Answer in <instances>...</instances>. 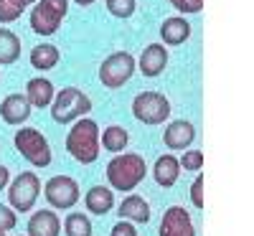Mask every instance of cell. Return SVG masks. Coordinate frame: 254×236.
<instances>
[{
  "mask_svg": "<svg viewBox=\"0 0 254 236\" xmlns=\"http://www.w3.org/2000/svg\"><path fill=\"white\" fill-rule=\"evenodd\" d=\"M147 176V165L145 158L137 153H117L110 163H107V183L112 190L120 193H130L135 190Z\"/></svg>",
  "mask_w": 254,
  "mask_h": 236,
  "instance_id": "6da1fadb",
  "label": "cell"
},
{
  "mask_svg": "<svg viewBox=\"0 0 254 236\" xmlns=\"http://www.w3.org/2000/svg\"><path fill=\"white\" fill-rule=\"evenodd\" d=\"M71 124L74 127L66 135V153L81 165H92L99 158V124L89 117H79Z\"/></svg>",
  "mask_w": 254,
  "mask_h": 236,
  "instance_id": "7a4b0ae2",
  "label": "cell"
},
{
  "mask_svg": "<svg viewBox=\"0 0 254 236\" xmlns=\"http://www.w3.org/2000/svg\"><path fill=\"white\" fill-rule=\"evenodd\" d=\"M49 107L56 124H71L79 117H87L92 112V99L76 87H64L61 92L54 94V102Z\"/></svg>",
  "mask_w": 254,
  "mask_h": 236,
  "instance_id": "3957f363",
  "label": "cell"
},
{
  "mask_svg": "<svg viewBox=\"0 0 254 236\" xmlns=\"http://www.w3.org/2000/svg\"><path fill=\"white\" fill-rule=\"evenodd\" d=\"M13 145L20 153V158L28 160L33 168H49L54 160L46 135L36 127H18L13 135Z\"/></svg>",
  "mask_w": 254,
  "mask_h": 236,
  "instance_id": "277c9868",
  "label": "cell"
},
{
  "mask_svg": "<svg viewBox=\"0 0 254 236\" xmlns=\"http://www.w3.org/2000/svg\"><path fill=\"white\" fill-rule=\"evenodd\" d=\"M69 13V0H36L31 10V31L36 36H54Z\"/></svg>",
  "mask_w": 254,
  "mask_h": 236,
  "instance_id": "5b68a950",
  "label": "cell"
},
{
  "mask_svg": "<svg viewBox=\"0 0 254 236\" xmlns=\"http://www.w3.org/2000/svg\"><path fill=\"white\" fill-rule=\"evenodd\" d=\"M171 102H168L165 94L160 92H140L132 99V117L142 124H163L168 117H171Z\"/></svg>",
  "mask_w": 254,
  "mask_h": 236,
  "instance_id": "8992f818",
  "label": "cell"
},
{
  "mask_svg": "<svg viewBox=\"0 0 254 236\" xmlns=\"http://www.w3.org/2000/svg\"><path fill=\"white\" fill-rule=\"evenodd\" d=\"M5 188H8V203L15 213H28L41 196V180L33 170H23Z\"/></svg>",
  "mask_w": 254,
  "mask_h": 236,
  "instance_id": "52a82bcc",
  "label": "cell"
},
{
  "mask_svg": "<svg viewBox=\"0 0 254 236\" xmlns=\"http://www.w3.org/2000/svg\"><path fill=\"white\" fill-rule=\"evenodd\" d=\"M135 69H137V63H135V56L130 51H115L102 61L99 81H102V87H107V89H120L122 84H127L132 79Z\"/></svg>",
  "mask_w": 254,
  "mask_h": 236,
  "instance_id": "ba28073f",
  "label": "cell"
},
{
  "mask_svg": "<svg viewBox=\"0 0 254 236\" xmlns=\"http://www.w3.org/2000/svg\"><path fill=\"white\" fill-rule=\"evenodd\" d=\"M44 198H46V203L51 208L69 211V208H74L79 203L81 190H79V183L71 176H54L44 185Z\"/></svg>",
  "mask_w": 254,
  "mask_h": 236,
  "instance_id": "9c48e42d",
  "label": "cell"
},
{
  "mask_svg": "<svg viewBox=\"0 0 254 236\" xmlns=\"http://www.w3.org/2000/svg\"><path fill=\"white\" fill-rule=\"evenodd\" d=\"M158 236H196L193 229V219L183 206H171L165 208L163 219H160V229Z\"/></svg>",
  "mask_w": 254,
  "mask_h": 236,
  "instance_id": "30bf717a",
  "label": "cell"
},
{
  "mask_svg": "<svg viewBox=\"0 0 254 236\" xmlns=\"http://www.w3.org/2000/svg\"><path fill=\"white\" fill-rule=\"evenodd\" d=\"M135 63H137V69H140L142 76L155 79V76H160V74L165 71V66H168V49H165L163 44H150V46L142 49V54H140V59H137Z\"/></svg>",
  "mask_w": 254,
  "mask_h": 236,
  "instance_id": "8fae6325",
  "label": "cell"
},
{
  "mask_svg": "<svg viewBox=\"0 0 254 236\" xmlns=\"http://www.w3.org/2000/svg\"><path fill=\"white\" fill-rule=\"evenodd\" d=\"M31 110L33 107L28 104L26 94H8L3 102H0V117H3L5 124H13V127L28 122Z\"/></svg>",
  "mask_w": 254,
  "mask_h": 236,
  "instance_id": "7c38bea8",
  "label": "cell"
},
{
  "mask_svg": "<svg viewBox=\"0 0 254 236\" xmlns=\"http://www.w3.org/2000/svg\"><path fill=\"white\" fill-rule=\"evenodd\" d=\"M196 140V127L190 124L188 119H176L163 130V142L168 150H183L190 147Z\"/></svg>",
  "mask_w": 254,
  "mask_h": 236,
  "instance_id": "4fadbf2b",
  "label": "cell"
},
{
  "mask_svg": "<svg viewBox=\"0 0 254 236\" xmlns=\"http://www.w3.org/2000/svg\"><path fill=\"white\" fill-rule=\"evenodd\" d=\"M61 219L54 208H41L28 219V236H59Z\"/></svg>",
  "mask_w": 254,
  "mask_h": 236,
  "instance_id": "5bb4252c",
  "label": "cell"
},
{
  "mask_svg": "<svg viewBox=\"0 0 254 236\" xmlns=\"http://www.w3.org/2000/svg\"><path fill=\"white\" fill-rule=\"evenodd\" d=\"M153 178H155V183L160 188H173L178 183V178H181V163H178V158L173 153L160 155L155 160V165H153Z\"/></svg>",
  "mask_w": 254,
  "mask_h": 236,
  "instance_id": "9a60e30c",
  "label": "cell"
},
{
  "mask_svg": "<svg viewBox=\"0 0 254 236\" xmlns=\"http://www.w3.org/2000/svg\"><path fill=\"white\" fill-rule=\"evenodd\" d=\"M160 38L165 46H181L190 38V23L183 15H173V18H165L163 26H160Z\"/></svg>",
  "mask_w": 254,
  "mask_h": 236,
  "instance_id": "2e32d148",
  "label": "cell"
},
{
  "mask_svg": "<svg viewBox=\"0 0 254 236\" xmlns=\"http://www.w3.org/2000/svg\"><path fill=\"white\" fill-rule=\"evenodd\" d=\"M84 206H87V211L94 213V216H107V213L115 208V193H112V188H104V185L89 188L87 196H84Z\"/></svg>",
  "mask_w": 254,
  "mask_h": 236,
  "instance_id": "e0dca14e",
  "label": "cell"
},
{
  "mask_svg": "<svg viewBox=\"0 0 254 236\" xmlns=\"http://www.w3.org/2000/svg\"><path fill=\"white\" fill-rule=\"evenodd\" d=\"M54 94H56L54 84L44 76H36L26 84V99H28L31 107H38V110H46V107L54 102Z\"/></svg>",
  "mask_w": 254,
  "mask_h": 236,
  "instance_id": "ac0fdd59",
  "label": "cell"
},
{
  "mask_svg": "<svg viewBox=\"0 0 254 236\" xmlns=\"http://www.w3.org/2000/svg\"><path fill=\"white\" fill-rule=\"evenodd\" d=\"M117 213H120V219H125V221L147 224V221H150V203H147L142 196H135V193H132V196H127L120 203Z\"/></svg>",
  "mask_w": 254,
  "mask_h": 236,
  "instance_id": "d6986e66",
  "label": "cell"
},
{
  "mask_svg": "<svg viewBox=\"0 0 254 236\" xmlns=\"http://www.w3.org/2000/svg\"><path fill=\"white\" fill-rule=\"evenodd\" d=\"M28 59H31V66L33 69L51 71L56 63H59V59H61V51L54 44H41V46H33V51H31Z\"/></svg>",
  "mask_w": 254,
  "mask_h": 236,
  "instance_id": "ffe728a7",
  "label": "cell"
},
{
  "mask_svg": "<svg viewBox=\"0 0 254 236\" xmlns=\"http://www.w3.org/2000/svg\"><path fill=\"white\" fill-rule=\"evenodd\" d=\"M20 59V38L10 28H0V66H10Z\"/></svg>",
  "mask_w": 254,
  "mask_h": 236,
  "instance_id": "44dd1931",
  "label": "cell"
},
{
  "mask_svg": "<svg viewBox=\"0 0 254 236\" xmlns=\"http://www.w3.org/2000/svg\"><path fill=\"white\" fill-rule=\"evenodd\" d=\"M127 142H130V135H127L125 127L120 124H110V127H104V132H102V147L104 150H110V153H122V150L127 147Z\"/></svg>",
  "mask_w": 254,
  "mask_h": 236,
  "instance_id": "7402d4cb",
  "label": "cell"
},
{
  "mask_svg": "<svg viewBox=\"0 0 254 236\" xmlns=\"http://www.w3.org/2000/svg\"><path fill=\"white\" fill-rule=\"evenodd\" d=\"M64 234H66V236H92L94 234V226H92L87 213L71 211L69 216L64 219Z\"/></svg>",
  "mask_w": 254,
  "mask_h": 236,
  "instance_id": "603a6c76",
  "label": "cell"
},
{
  "mask_svg": "<svg viewBox=\"0 0 254 236\" xmlns=\"http://www.w3.org/2000/svg\"><path fill=\"white\" fill-rule=\"evenodd\" d=\"M36 0H0V23H13L23 15Z\"/></svg>",
  "mask_w": 254,
  "mask_h": 236,
  "instance_id": "cb8c5ba5",
  "label": "cell"
},
{
  "mask_svg": "<svg viewBox=\"0 0 254 236\" xmlns=\"http://www.w3.org/2000/svg\"><path fill=\"white\" fill-rule=\"evenodd\" d=\"M104 5H107L110 15H115V18H120V20L132 18L135 10H137V3H135V0H107Z\"/></svg>",
  "mask_w": 254,
  "mask_h": 236,
  "instance_id": "d4e9b609",
  "label": "cell"
},
{
  "mask_svg": "<svg viewBox=\"0 0 254 236\" xmlns=\"http://www.w3.org/2000/svg\"><path fill=\"white\" fill-rule=\"evenodd\" d=\"M181 163V170H190V173H198V170L203 168V153L196 147H190L183 153V158L178 160Z\"/></svg>",
  "mask_w": 254,
  "mask_h": 236,
  "instance_id": "484cf974",
  "label": "cell"
},
{
  "mask_svg": "<svg viewBox=\"0 0 254 236\" xmlns=\"http://www.w3.org/2000/svg\"><path fill=\"white\" fill-rule=\"evenodd\" d=\"M171 5L183 15H193L203 10V0H171Z\"/></svg>",
  "mask_w": 254,
  "mask_h": 236,
  "instance_id": "4316f807",
  "label": "cell"
},
{
  "mask_svg": "<svg viewBox=\"0 0 254 236\" xmlns=\"http://www.w3.org/2000/svg\"><path fill=\"white\" fill-rule=\"evenodd\" d=\"M15 224H18L15 211H13L10 206L0 203V231H10V229H15Z\"/></svg>",
  "mask_w": 254,
  "mask_h": 236,
  "instance_id": "83f0119b",
  "label": "cell"
},
{
  "mask_svg": "<svg viewBox=\"0 0 254 236\" xmlns=\"http://www.w3.org/2000/svg\"><path fill=\"white\" fill-rule=\"evenodd\" d=\"M190 203L203 208V176H196V180L190 183Z\"/></svg>",
  "mask_w": 254,
  "mask_h": 236,
  "instance_id": "f1b7e54d",
  "label": "cell"
},
{
  "mask_svg": "<svg viewBox=\"0 0 254 236\" xmlns=\"http://www.w3.org/2000/svg\"><path fill=\"white\" fill-rule=\"evenodd\" d=\"M110 236H137V229H135V224H132V221H125V219H120V221L112 226Z\"/></svg>",
  "mask_w": 254,
  "mask_h": 236,
  "instance_id": "f546056e",
  "label": "cell"
},
{
  "mask_svg": "<svg viewBox=\"0 0 254 236\" xmlns=\"http://www.w3.org/2000/svg\"><path fill=\"white\" fill-rule=\"evenodd\" d=\"M8 183H10V170L5 165H0V190H3Z\"/></svg>",
  "mask_w": 254,
  "mask_h": 236,
  "instance_id": "4dcf8cb0",
  "label": "cell"
},
{
  "mask_svg": "<svg viewBox=\"0 0 254 236\" xmlns=\"http://www.w3.org/2000/svg\"><path fill=\"white\" fill-rule=\"evenodd\" d=\"M74 3H76V5H81V8H87V5H94L97 0H74Z\"/></svg>",
  "mask_w": 254,
  "mask_h": 236,
  "instance_id": "1f68e13d",
  "label": "cell"
},
{
  "mask_svg": "<svg viewBox=\"0 0 254 236\" xmlns=\"http://www.w3.org/2000/svg\"><path fill=\"white\" fill-rule=\"evenodd\" d=\"M0 236H8V231H0Z\"/></svg>",
  "mask_w": 254,
  "mask_h": 236,
  "instance_id": "d6a6232c",
  "label": "cell"
}]
</instances>
